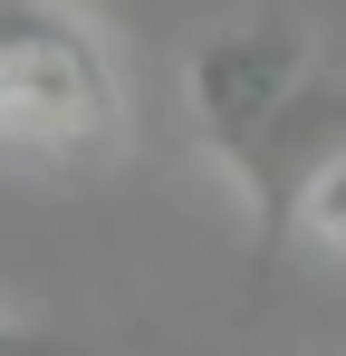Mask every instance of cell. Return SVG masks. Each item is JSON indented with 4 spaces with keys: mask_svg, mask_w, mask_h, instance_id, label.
Wrapping results in <instances>:
<instances>
[{
    "mask_svg": "<svg viewBox=\"0 0 346 356\" xmlns=\"http://www.w3.org/2000/svg\"><path fill=\"white\" fill-rule=\"evenodd\" d=\"M10 347H19V327H10V318H0V356H10Z\"/></svg>",
    "mask_w": 346,
    "mask_h": 356,
    "instance_id": "5",
    "label": "cell"
},
{
    "mask_svg": "<svg viewBox=\"0 0 346 356\" xmlns=\"http://www.w3.org/2000/svg\"><path fill=\"white\" fill-rule=\"evenodd\" d=\"M125 106H115L106 49L58 10V0H0V145L87 164L106 154Z\"/></svg>",
    "mask_w": 346,
    "mask_h": 356,
    "instance_id": "2",
    "label": "cell"
},
{
    "mask_svg": "<svg viewBox=\"0 0 346 356\" xmlns=\"http://www.w3.org/2000/svg\"><path fill=\"white\" fill-rule=\"evenodd\" d=\"M298 232L318 241V250H337V260H346V154H337L318 183H308V202H298Z\"/></svg>",
    "mask_w": 346,
    "mask_h": 356,
    "instance_id": "3",
    "label": "cell"
},
{
    "mask_svg": "<svg viewBox=\"0 0 346 356\" xmlns=\"http://www.w3.org/2000/svg\"><path fill=\"white\" fill-rule=\"evenodd\" d=\"M192 116L212 135V154L231 164L240 202H250V250L260 270L298 241V202L308 183L346 154V77L308 58L288 29H212L192 49Z\"/></svg>",
    "mask_w": 346,
    "mask_h": 356,
    "instance_id": "1",
    "label": "cell"
},
{
    "mask_svg": "<svg viewBox=\"0 0 346 356\" xmlns=\"http://www.w3.org/2000/svg\"><path fill=\"white\" fill-rule=\"evenodd\" d=\"M10 356H87V347H67V337H29V327H19V347Z\"/></svg>",
    "mask_w": 346,
    "mask_h": 356,
    "instance_id": "4",
    "label": "cell"
}]
</instances>
